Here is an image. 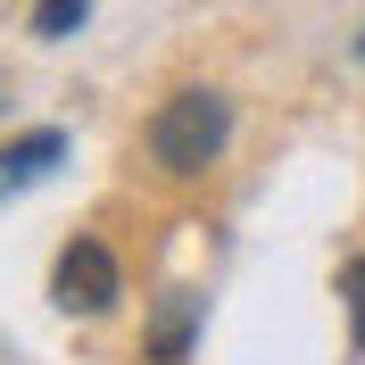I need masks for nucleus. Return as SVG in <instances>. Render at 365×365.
<instances>
[{
  "label": "nucleus",
  "instance_id": "obj_1",
  "mask_svg": "<svg viewBox=\"0 0 365 365\" xmlns=\"http://www.w3.org/2000/svg\"><path fill=\"white\" fill-rule=\"evenodd\" d=\"M225 141H232V100L207 91V83L158 100V116H150V158L166 175H207V166L225 158Z\"/></svg>",
  "mask_w": 365,
  "mask_h": 365
},
{
  "label": "nucleus",
  "instance_id": "obj_2",
  "mask_svg": "<svg viewBox=\"0 0 365 365\" xmlns=\"http://www.w3.org/2000/svg\"><path fill=\"white\" fill-rule=\"evenodd\" d=\"M50 299H58L67 316H108L116 299H125V274H116L108 241H91V232H75L67 250H58V266H50Z\"/></svg>",
  "mask_w": 365,
  "mask_h": 365
},
{
  "label": "nucleus",
  "instance_id": "obj_3",
  "mask_svg": "<svg viewBox=\"0 0 365 365\" xmlns=\"http://www.w3.org/2000/svg\"><path fill=\"white\" fill-rule=\"evenodd\" d=\"M58 158H67V133H58V125H42V133L9 141V150H0V191H25V182H42Z\"/></svg>",
  "mask_w": 365,
  "mask_h": 365
},
{
  "label": "nucleus",
  "instance_id": "obj_4",
  "mask_svg": "<svg viewBox=\"0 0 365 365\" xmlns=\"http://www.w3.org/2000/svg\"><path fill=\"white\" fill-rule=\"evenodd\" d=\"M191 316H200V307H191V299H175V307L158 316V332H150V357H166V365H175L182 349H191Z\"/></svg>",
  "mask_w": 365,
  "mask_h": 365
},
{
  "label": "nucleus",
  "instance_id": "obj_5",
  "mask_svg": "<svg viewBox=\"0 0 365 365\" xmlns=\"http://www.w3.org/2000/svg\"><path fill=\"white\" fill-rule=\"evenodd\" d=\"M83 17H91V0H42V9H34V34H42V42H58V34H75Z\"/></svg>",
  "mask_w": 365,
  "mask_h": 365
},
{
  "label": "nucleus",
  "instance_id": "obj_6",
  "mask_svg": "<svg viewBox=\"0 0 365 365\" xmlns=\"http://www.w3.org/2000/svg\"><path fill=\"white\" fill-rule=\"evenodd\" d=\"M341 307H349V332H357V349H365V257H349V274H341Z\"/></svg>",
  "mask_w": 365,
  "mask_h": 365
},
{
  "label": "nucleus",
  "instance_id": "obj_7",
  "mask_svg": "<svg viewBox=\"0 0 365 365\" xmlns=\"http://www.w3.org/2000/svg\"><path fill=\"white\" fill-rule=\"evenodd\" d=\"M357 58H365V34H357Z\"/></svg>",
  "mask_w": 365,
  "mask_h": 365
}]
</instances>
